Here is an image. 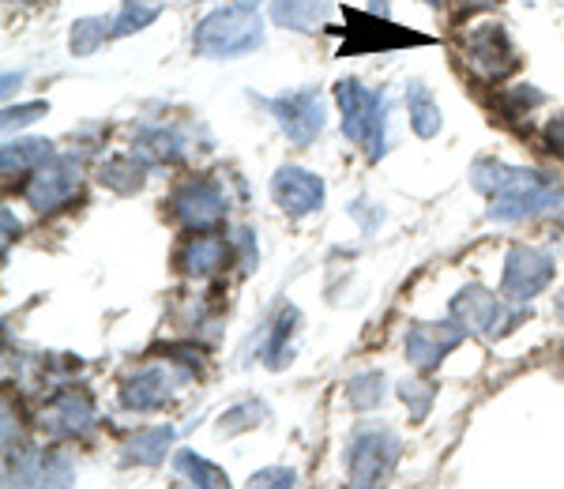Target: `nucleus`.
<instances>
[{"instance_id": "1", "label": "nucleus", "mask_w": 564, "mask_h": 489, "mask_svg": "<svg viewBox=\"0 0 564 489\" xmlns=\"http://www.w3.org/2000/svg\"><path fill=\"white\" fill-rule=\"evenodd\" d=\"M478 193L489 196V219L520 222L542 211H564V193L539 170L508 166V162H475L470 170Z\"/></svg>"}, {"instance_id": "11", "label": "nucleus", "mask_w": 564, "mask_h": 489, "mask_svg": "<svg viewBox=\"0 0 564 489\" xmlns=\"http://www.w3.org/2000/svg\"><path fill=\"white\" fill-rule=\"evenodd\" d=\"M467 339V328L452 316V320H433V324H414L403 339V355L417 369V373H430L441 366L459 343Z\"/></svg>"}, {"instance_id": "4", "label": "nucleus", "mask_w": 564, "mask_h": 489, "mask_svg": "<svg viewBox=\"0 0 564 489\" xmlns=\"http://www.w3.org/2000/svg\"><path fill=\"white\" fill-rule=\"evenodd\" d=\"M399 456H403V441L388 425H361L347 445V475L350 486H380L391 478Z\"/></svg>"}, {"instance_id": "8", "label": "nucleus", "mask_w": 564, "mask_h": 489, "mask_svg": "<svg viewBox=\"0 0 564 489\" xmlns=\"http://www.w3.org/2000/svg\"><path fill=\"white\" fill-rule=\"evenodd\" d=\"M553 257L545 249H534V244H516L505 257V275H500V294L508 302L527 305L531 297H539L545 286L553 283Z\"/></svg>"}, {"instance_id": "39", "label": "nucleus", "mask_w": 564, "mask_h": 489, "mask_svg": "<svg viewBox=\"0 0 564 489\" xmlns=\"http://www.w3.org/2000/svg\"><path fill=\"white\" fill-rule=\"evenodd\" d=\"M20 4H39V0H20Z\"/></svg>"}, {"instance_id": "21", "label": "nucleus", "mask_w": 564, "mask_h": 489, "mask_svg": "<svg viewBox=\"0 0 564 489\" xmlns=\"http://www.w3.org/2000/svg\"><path fill=\"white\" fill-rule=\"evenodd\" d=\"M57 151H53L50 140H8L4 143V155H0V170L4 177H23V174H34L42 162H50Z\"/></svg>"}, {"instance_id": "34", "label": "nucleus", "mask_w": 564, "mask_h": 489, "mask_svg": "<svg viewBox=\"0 0 564 489\" xmlns=\"http://www.w3.org/2000/svg\"><path fill=\"white\" fill-rule=\"evenodd\" d=\"M238 244H241V268L252 271V264H257V244H252V233L241 230L238 233Z\"/></svg>"}, {"instance_id": "37", "label": "nucleus", "mask_w": 564, "mask_h": 489, "mask_svg": "<svg viewBox=\"0 0 564 489\" xmlns=\"http://www.w3.org/2000/svg\"><path fill=\"white\" fill-rule=\"evenodd\" d=\"M557 316H561V320H564V290H561V294H557Z\"/></svg>"}, {"instance_id": "10", "label": "nucleus", "mask_w": 564, "mask_h": 489, "mask_svg": "<svg viewBox=\"0 0 564 489\" xmlns=\"http://www.w3.org/2000/svg\"><path fill=\"white\" fill-rule=\"evenodd\" d=\"M170 211L188 230H212L226 219V196L212 177H188L170 196Z\"/></svg>"}, {"instance_id": "27", "label": "nucleus", "mask_w": 564, "mask_h": 489, "mask_svg": "<svg viewBox=\"0 0 564 489\" xmlns=\"http://www.w3.org/2000/svg\"><path fill=\"white\" fill-rule=\"evenodd\" d=\"M347 403L354 411H372L384 403V377L380 373H358L347 380Z\"/></svg>"}, {"instance_id": "3", "label": "nucleus", "mask_w": 564, "mask_h": 489, "mask_svg": "<svg viewBox=\"0 0 564 489\" xmlns=\"http://www.w3.org/2000/svg\"><path fill=\"white\" fill-rule=\"evenodd\" d=\"M335 102L343 113V135L358 143L366 155L377 162L388 151V98L384 90L361 87L358 79H339L335 84Z\"/></svg>"}, {"instance_id": "18", "label": "nucleus", "mask_w": 564, "mask_h": 489, "mask_svg": "<svg viewBox=\"0 0 564 489\" xmlns=\"http://www.w3.org/2000/svg\"><path fill=\"white\" fill-rule=\"evenodd\" d=\"M332 15V0H271V20L286 31H316Z\"/></svg>"}, {"instance_id": "38", "label": "nucleus", "mask_w": 564, "mask_h": 489, "mask_svg": "<svg viewBox=\"0 0 564 489\" xmlns=\"http://www.w3.org/2000/svg\"><path fill=\"white\" fill-rule=\"evenodd\" d=\"M238 4H245V8H260L263 0H238Z\"/></svg>"}, {"instance_id": "19", "label": "nucleus", "mask_w": 564, "mask_h": 489, "mask_svg": "<svg viewBox=\"0 0 564 489\" xmlns=\"http://www.w3.org/2000/svg\"><path fill=\"white\" fill-rule=\"evenodd\" d=\"M297 324H302V316H297L294 305L279 309V316L271 320L268 335H263V366H268V369H282L290 361V355H294Z\"/></svg>"}, {"instance_id": "5", "label": "nucleus", "mask_w": 564, "mask_h": 489, "mask_svg": "<svg viewBox=\"0 0 564 489\" xmlns=\"http://www.w3.org/2000/svg\"><path fill=\"white\" fill-rule=\"evenodd\" d=\"M463 65L475 72L486 84H500L505 76H512L520 65V53L512 45V34L505 31V23L481 20L463 34Z\"/></svg>"}, {"instance_id": "29", "label": "nucleus", "mask_w": 564, "mask_h": 489, "mask_svg": "<svg viewBox=\"0 0 564 489\" xmlns=\"http://www.w3.org/2000/svg\"><path fill=\"white\" fill-rule=\"evenodd\" d=\"M50 113V102H23V106H8L4 117H0V129L4 132H20L26 124H34L39 117Z\"/></svg>"}, {"instance_id": "31", "label": "nucleus", "mask_w": 564, "mask_h": 489, "mask_svg": "<svg viewBox=\"0 0 564 489\" xmlns=\"http://www.w3.org/2000/svg\"><path fill=\"white\" fill-rule=\"evenodd\" d=\"M542 102H545V95H542V90H534L531 84H523V87H516V90H508V95H505V106H508V113H512V117L531 113L534 106H542Z\"/></svg>"}, {"instance_id": "25", "label": "nucleus", "mask_w": 564, "mask_h": 489, "mask_svg": "<svg viewBox=\"0 0 564 489\" xmlns=\"http://www.w3.org/2000/svg\"><path fill=\"white\" fill-rule=\"evenodd\" d=\"M174 467H177V475L185 478V482H193L199 489H223V486H230V478H226L223 467H215L212 459L196 456V452H188V448L177 452Z\"/></svg>"}, {"instance_id": "30", "label": "nucleus", "mask_w": 564, "mask_h": 489, "mask_svg": "<svg viewBox=\"0 0 564 489\" xmlns=\"http://www.w3.org/2000/svg\"><path fill=\"white\" fill-rule=\"evenodd\" d=\"M399 400L411 406L414 419H425V411H430V403H433V388L417 384V380H403V384H399Z\"/></svg>"}, {"instance_id": "24", "label": "nucleus", "mask_w": 564, "mask_h": 489, "mask_svg": "<svg viewBox=\"0 0 564 489\" xmlns=\"http://www.w3.org/2000/svg\"><path fill=\"white\" fill-rule=\"evenodd\" d=\"M106 39H113V20H102V15H84V20L72 23L68 50H72V57H90V53H98V45H102Z\"/></svg>"}, {"instance_id": "15", "label": "nucleus", "mask_w": 564, "mask_h": 489, "mask_svg": "<svg viewBox=\"0 0 564 489\" xmlns=\"http://www.w3.org/2000/svg\"><path fill=\"white\" fill-rule=\"evenodd\" d=\"M230 257H234L230 241L218 238V233H212V230H196L193 238L181 244L177 264L185 275H193V279H212L230 264Z\"/></svg>"}, {"instance_id": "17", "label": "nucleus", "mask_w": 564, "mask_h": 489, "mask_svg": "<svg viewBox=\"0 0 564 489\" xmlns=\"http://www.w3.org/2000/svg\"><path fill=\"white\" fill-rule=\"evenodd\" d=\"M174 425H148V430H135L129 441H124L121 464H135V467H159L166 459L170 445H174Z\"/></svg>"}, {"instance_id": "40", "label": "nucleus", "mask_w": 564, "mask_h": 489, "mask_svg": "<svg viewBox=\"0 0 564 489\" xmlns=\"http://www.w3.org/2000/svg\"><path fill=\"white\" fill-rule=\"evenodd\" d=\"M425 4H441V0H425Z\"/></svg>"}, {"instance_id": "23", "label": "nucleus", "mask_w": 564, "mask_h": 489, "mask_svg": "<svg viewBox=\"0 0 564 489\" xmlns=\"http://www.w3.org/2000/svg\"><path fill=\"white\" fill-rule=\"evenodd\" d=\"M135 155L143 162H177L185 155V143H181V135L174 129H162V124H154V129H143L135 135Z\"/></svg>"}, {"instance_id": "16", "label": "nucleus", "mask_w": 564, "mask_h": 489, "mask_svg": "<svg viewBox=\"0 0 564 489\" xmlns=\"http://www.w3.org/2000/svg\"><path fill=\"white\" fill-rule=\"evenodd\" d=\"M361 26H350V42H347V53H384V50H395V45H425L430 39L425 34H411V31H399V26H391L384 15L380 20H372L369 15H354Z\"/></svg>"}, {"instance_id": "20", "label": "nucleus", "mask_w": 564, "mask_h": 489, "mask_svg": "<svg viewBox=\"0 0 564 489\" xmlns=\"http://www.w3.org/2000/svg\"><path fill=\"white\" fill-rule=\"evenodd\" d=\"M406 117H411L414 135H422V140H433V135L444 129L441 106H436L433 90L425 87L422 79H411V84H406Z\"/></svg>"}, {"instance_id": "14", "label": "nucleus", "mask_w": 564, "mask_h": 489, "mask_svg": "<svg viewBox=\"0 0 564 489\" xmlns=\"http://www.w3.org/2000/svg\"><path fill=\"white\" fill-rule=\"evenodd\" d=\"M271 200L294 219H305V215L321 211L327 200L324 177L302 166H279L275 177H271Z\"/></svg>"}, {"instance_id": "28", "label": "nucleus", "mask_w": 564, "mask_h": 489, "mask_svg": "<svg viewBox=\"0 0 564 489\" xmlns=\"http://www.w3.org/2000/svg\"><path fill=\"white\" fill-rule=\"evenodd\" d=\"M263 414H268V406L257 403V400H245L238 406H230V411L223 414V422H218V430L223 433H241V430H252V425L263 422Z\"/></svg>"}, {"instance_id": "7", "label": "nucleus", "mask_w": 564, "mask_h": 489, "mask_svg": "<svg viewBox=\"0 0 564 489\" xmlns=\"http://www.w3.org/2000/svg\"><path fill=\"white\" fill-rule=\"evenodd\" d=\"M275 117V124L282 129L294 148H308L316 135L324 132L327 124V106H324V95L316 87H305V90H290V95H279V98H268L263 102Z\"/></svg>"}, {"instance_id": "22", "label": "nucleus", "mask_w": 564, "mask_h": 489, "mask_svg": "<svg viewBox=\"0 0 564 489\" xmlns=\"http://www.w3.org/2000/svg\"><path fill=\"white\" fill-rule=\"evenodd\" d=\"M98 181H102L106 188H113V193L121 196H132L143 188V181H148V162L140 155H113L102 162V170H98Z\"/></svg>"}, {"instance_id": "35", "label": "nucleus", "mask_w": 564, "mask_h": 489, "mask_svg": "<svg viewBox=\"0 0 564 489\" xmlns=\"http://www.w3.org/2000/svg\"><path fill=\"white\" fill-rule=\"evenodd\" d=\"M12 233H20V222L12 219V211H4V244L12 241Z\"/></svg>"}, {"instance_id": "9", "label": "nucleus", "mask_w": 564, "mask_h": 489, "mask_svg": "<svg viewBox=\"0 0 564 489\" xmlns=\"http://www.w3.org/2000/svg\"><path fill=\"white\" fill-rule=\"evenodd\" d=\"M79 181H84V177H79V162L76 159H72V155H53L50 162H42V166L26 177L23 196L39 215L57 211V207H65L72 196L79 193Z\"/></svg>"}, {"instance_id": "2", "label": "nucleus", "mask_w": 564, "mask_h": 489, "mask_svg": "<svg viewBox=\"0 0 564 489\" xmlns=\"http://www.w3.org/2000/svg\"><path fill=\"white\" fill-rule=\"evenodd\" d=\"M263 20L257 8L245 4H230V8H215L204 20L196 23L193 34V50L196 57L207 61H230V57H245V53L260 50L263 45Z\"/></svg>"}, {"instance_id": "33", "label": "nucleus", "mask_w": 564, "mask_h": 489, "mask_svg": "<svg viewBox=\"0 0 564 489\" xmlns=\"http://www.w3.org/2000/svg\"><path fill=\"white\" fill-rule=\"evenodd\" d=\"M545 143H550V151H557V155H564V113L553 117L550 124H545Z\"/></svg>"}, {"instance_id": "32", "label": "nucleus", "mask_w": 564, "mask_h": 489, "mask_svg": "<svg viewBox=\"0 0 564 489\" xmlns=\"http://www.w3.org/2000/svg\"><path fill=\"white\" fill-rule=\"evenodd\" d=\"M297 482V475L290 467H263L249 478L252 489H290Z\"/></svg>"}, {"instance_id": "13", "label": "nucleus", "mask_w": 564, "mask_h": 489, "mask_svg": "<svg viewBox=\"0 0 564 489\" xmlns=\"http://www.w3.org/2000/svg\"><path fill=\"white\" fill-rule=\"evenodd\" d=\"M185 373H177L174 366H148L140 373H132L121 384V406L124 411L135 414H148V411H162L185 384Z\"/></svg>"}, {"instance_id": "12", "label": "nucleus", "mask_w": 564, "mask_h": 489, "mask_svg": "<svg viewBox=\"0 0 564 489\" xmlns=\"http://www.w3.org/2000/svg\"><path fill=\"white\" fill-rule=\"evenodd\" d=\"M98 425V411H95V400L79 388H68L61 392L57 400L42 411V430L45 437L53 441H84L95 433Z\"/></svg>"}, {"instance_id": "26", "label": "nucleus", "mask_w": 564, "mask_h": 489, "mask_svg": "<svg viewBox=\"0 0 564 489\" xmlns=\"http://www.w3.org/2000/svg\"><path fill=\"white\" fill-rule=\"evenodd\" d=\"M159 15H162V0H121V12L113 15V39L148 31Z\"/></svg>"}, {"instance_id": "6", "label": "nucleus", "mask_w": 564, "mask_h": 489, "mask_svg": "<svg viewBox=\"0 0 564 489\" xmlns=\"http://www.w3.org/2000/svg\"><path fill=\"white\" fill-rule=\"evenodd\" d=\"M452 316L467 328L470 335H481V339H500L523 320V309H512L505 294H494L486 286H463L456 297H452Z\"/></svg>"}, {"instance_id": "36", "label": "nucleus", "mask_w": 564, "mask_h": 489, "mask_svg": "<svg viewBox=\"0 0 564 489\" xmlns=\"http://www.w3.org/2000/svg\"><path fill=\"white\" fill-rule=\"evenodd\" d=\"M489 4H497V0H459L463 12H478V8H489Z\"/></svg>"}]
</instances>
